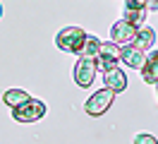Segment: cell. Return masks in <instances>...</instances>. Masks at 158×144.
<instances>
[{
  "mask_svg": "<svg viewBox=\"0 0 158 144\" xmlns=\"http://www.w3.org/2000/svg\"><path fill=\"white\" fill-rule=\"evenodd\" d=\"M103 79H106V86H108V89H113L115 94L127 89V75H125L118 65L106 67V70H103Z\"/></svg>",
  "mask_w": 158,
  "mask_h": 144,
  "instance_id": "obj_7",
  "label": "cell"
},
{
  "mask_svg": "<svg viewBox=\"0 0 158 144\" xmlns=\"http://www.w3.org/2000/svg\"><path fill=\"white\" fill-rule=\"evenodd\" d=\"M12 115H15L17 123H36V120H41L46 115V106L41 103V101H36V98H29V101H24L22 106H15Z\"/></svg>",
  "mask_w": 158,
  "mask_h": 144,
  "instance_id": "obj_2",
  "label": "cell"
},
{
  "mask_svg": "<svg viewBox=\"0 0 158 144\" xmlns=\"http://www.w3.org/2000/svg\"><path fill=\"white\" fill-rule=\"evenodd\" d=\"M120 60L125 63L127 67H141L144 65V60H146V50H139L137 46H120Z\"/></svg>",
  "mask_w": 158,
  "mask_h": 144,
  "instance_id": "obj_8",
  "label": "cell"
},
{
  "mask_svg": "<svg viewBox=\"0 0 158 144\" xmlns=\"http://www.w3.org/2000/svg\"><path fill=\"white\" fill-rule=\"evenodd\" d=\"M84 38H86V31L79 27H65L58 34L55 43H58L60 50L65 53H81V46H84Z\"/></svg>",
  "mask_w": 158,
  "mask_h": 144,
  "instance_id": "obj_1",
  "label": "cell"
},
{
  "mask_svg": "<svg viewBox=\"0 0 158 144\" xmlns=\"http://www.w3.org/2000/svg\"><path fill=\"white\" fill-rule=\"evenodd\" d=\"M31 96L24 91V89H7L5 94H2V101L10 106V108H15V106H22L24 101H29Z\"/></svg>",
  "mask_w": 158,
  "mask_h": 144,
  "instance_id": "obj_11",
  "label": "cell"
},
{
  "mask_svg": "<svg viewBox=\"0 0 158 144\" xmlns=\"http://www.w3.org/2000/svg\"><path fill=\"white\" fill-rule=\"evenodd\" d=\"M98 46L101 41L96 36H91V34H86V38H84V46H81V53L79 55H89V58H96L98 55Z\"/></svg>",
  "mask_w": 158,
  "mask_h": 144,
  "instance_id": "obj_12",
  "label": "cell"
},
{
  "mask_svg": "<svg viewBox=\"0 0 158 144\" xmlns=\"http://www.w3.org/2000/svg\"><path fill=\"white\" fill-rule=\"evenodd\" d=\"M0 17H2V5H0Z\"/></svg>",
  "mask_w": 158,
  "mask_h": 144,
  "instance_id": "obj_17",
  "label": "cell"
},
{
  "mask_svg": "<svg viewBox=\"0 0 158 144\" xmlns=\"http://www.w3.org/2000/svg\"><path fill=\"white\" fill-rule=\"evenodd\" d=\"M96 63H98L103 70L110 65H118L120 63V46L115 41H110V43H101L98 46V55H96Z\"/></svg>",
  "mask_w": 158,
  "mask_h": 144,
  "instance_id": "obj_6",
  "label": "cell"
},
{
  "mask_svg": "<svg viewBox=\"0 0 158 144\" xmlns=\"http://www.w3.org/2000/svg\"><path fill=\"white\" fill-rule=\"evenodd\" d=\"M153 41H156V34L151 27H137V36L132 41V46H137L139 50H148L153 46Z\"/></svg>",
  "mask_w": 158,
  "mask_h": 144,
  "instance_id": "obj_10",
  "label": "cell"
},
{
  "mask_svg": "<svg viewBox=\"0 0 158 144\" xmlns=\"http://www.w3.org/2000/svg\"><path fill=\"white\" fill-rule=\"evenodd\" d=\"M139 70H141V79H144L146 84H156L158 86V50L151 53Z\"/></svg>",
  "mask_w": 158,
  "mask_h": 144,
  "instance_id": "obj_9",
  "label": "cell"
},
{
  "mask_svg": "<svg viewBox=\"0 0 158 144\" xmlns=\"http://www.w3.org/2000/svg\"><path fill=\"white\" fill-rule=\"evenodd\" d=\"M113 98H115V91H113V89H108V86H106V89H98L96 94L89 96V101L84 103V111L89 115H103L110 108Z\"/></svg>",
  "mask_w": 158,
  "mask_h": 144,
  "instance_id": "obj_3",
  "label": "cell"
},
{
  "mask_svg": "<svg viewBox=\"0 0 158 144\" xmlns=\"http://www.w3.org/2000/svg\"><path fill=\"white\" fill-rule=\"evenodd\" d=\"M125 19H127V22H132L134 27H141V22L146 19V7H141V10L125 7Z\"/></svg>",
  "mask_w": 158,
  "mask_h": 144,
  "instance_id": "obj_13",
  "label": "cell"
},
{
  "mask_svg": "<svg viewBox=\"0 0 158 144\" xmlns=\"http://www.w3.org/2000/svg\"><path fill=\"white\" fill-rule=\"evenodd\" d=\"M137 142L139 144H156V137H151V134H139Z\"/></svg>",
  "mask_w": 158,
  "mask_h": 144,
  "instance_id": "obj_15",
  "label": "cell"
},
{
  "mask_svg": "<svg viewBox=\"0 0 158 144\" xmlns=\"http://www.w3.org/2000/svg\"><path fill=\"white\" fill-rule=\"evenodd\" d=\"M146 7H151V10H158V0H146Z\"/></svg>",
  "mask_w": 158,
  "mask_h": 144,
  "instance_id": "obj_16",
  "label": "cell"
},
{
  "mask_svg": "<svg viewBox=\"0 0 158 144\" xmlns=\"http://www.w3.org/2000/svg\"><path fill=\"white\" fill-rule=\"evenodd\" d=\"M96 70H98V63L96 58H89V55H81L79 58L77 67H74V82L79 86H89L96 77Z\"/></svg>",
  "mask_w": 158,
  "mask_h": 144,
  "instance_id": "obj_4",
  "label": "cell"
},
{
  "mask_svg": "<svg viewBox=\"0 0 158 144\" xmlns=\"http://www.w3.org/2000/svg\"><path fill=\"white\" fill-rule=\"evenodd\" d=\"M110 36H113V41H115L118 46H127V43H132L134 36H137V27H134L132 22H127V19H120V22L113 24Z\"/></svg>",
  "mask_w": 158,
  "mask_h": 144,
  "instance_id": "obj_5",
  "label": "cell"
},
{
  "mask_svg": "<svg viewBox=\"0 0 158 144\" xmlns=\"http://www.w3.org/2000/svg\"><path fill=\"white\" fill-rule=\"evenodd\" d=\"M125 7L141 10V7H146V0H125Z\"/></svg>",
  "mask_w": 158,
  "mask_h": 144,
  "instance_id": "obj_14",
  "label": "cell"
}]
</instances>
